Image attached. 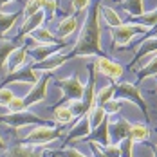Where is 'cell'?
Instances as JSON below:
<instances>
[{
  "mask_svg": "<svg viewBox=\"0 0 157 157\" xmlns=\"http://www.w3.org/2000/svg\"><path fill=\"white\" fill-rule=\"evenodd\" d=\"M65 47H67V42H62V44H38L29 51V54L34 58V62H42V60H47L51 56L58 54Z\"/></svg>",
  "mask_w": 157,
  "mask_h": 157,
  "instance_id": "11",
  "label": "cell"
},
{
  "mask_svg": "<svg viewBox=\"0 0 157 157\" xmlns=\"http://www.w3.org/2000/svg\"><path fill=\"white\" fill-rule=\"evenodd\" d=\"M107 117H109V114L105 112L103 107H99V105H96L94 109L89 112V119H90V126H92V128L99 126L105 119H107Z\"/></svg>",
  "mask_w": 157,
  "mask_h": 157,
  "instance_id": "31",
  "label": "cell"
},
{
  "mask_svg": "<svg viewBox=\"0 0 157 157\" xmlns=\"http://www.w3.org/2000/svg\"><path fill=\"white\" fill-rule=\"evenodd\" d=\"M49 81H51V72H45L44 76H40V79L33 85V89L24 96L25 109H29V107H33V105H36V103H40V101H44V99H45Z\"/></svg>",
  "mask_w": 157,
  "mask_h": 157,
  "instance_id": "7",
  "label": "cell"
},
{
  "mask_svg": "<svg viewBox=\"0 0 157 157\" xmlns=\"http://www.w3.org/2000/svg\"><path fill=\"white\" fill-rule=\"evenodd\" d=\"M101 16L105 18V22H107L109 27H117V25L123 24V20L119 18V15L112 7H107V6H101Z\"/></svg>",
  "mask_w": 157,
  "mask_h": 157,
  "instance_id": "29",
  "label": "cell"
},
{
  "mask_svg": "<svg viewBox=\"0 0 157 157\" xmlns=\"http://www.w3.org/2000/svg\"><path fill=\"white\" fill-rule=\"evenodd\" d=\"M121 7L134 20V18H137L144 13V0H121Z\"/></svg>",
  "mask_w": 157,
  "mask_h": 157,
  "instance_id": "24",
  "label": "cell"
},
{
  "mask_svg": "<svg viewBox=\"0 0 157 157\" xmlns=\"http://www.w3.org/2000/svg\"><path fill=\"white\" fill-rule=\"evenodd\" d=\"M7 109L9 112H22V110H25V103H24V98H13V101L7 105Z\"/></svg>",
  "mask_w": 157,
  "mask_h": 157,
  "instance_id": "36",
  "label": "cell"
},
{
  "mask_svg": "<svg viewBox=\"0 0 157 157\" xmlns=\"http://www.w3.org/2000/svg\"><path fill=\"white\" fill-rule=\"evenodd\" d=\"M56 155H62V157H87L85 154H81L79 150L76 148H67V150H58Z\"/></svg>",
  "mask_w": 157,
  "mask_h": 157,
  "instance_id": "37",
  "label": "cell"
},
{
  "mask_svg": "<svg viewBox=\"0 0 157 157\" xmlns=\"http://www.w3.org/2000/svg\"><path fill=\"white\" fill-rule=\"evenodd\" d=\"M45 20H47V16H45V13H44V9H40V11H38L36 15H33L31 18H25L24 24H22V27H20L18 38H25V36H29L33 31L40 29V27L44 25Z\"/></svg>",
  "mask_w": 157,
  "mask_h": 157,
  "instance_id": "14",
  "label": "cell"
},
{
  "mask_svg": "<svg viewBox=\"0 0 157 157\" xmlns=\"http://www.w3.org/2000/svg\"><path fill=\"white\" fill-rule=\"evenodd\" d=\"M58 85L63 90V98H62V105H65L67 101H78L83 98V90H85V85L81 83V79L78 78V74L74 76H69V78L58 79Z\"/></svg>",
  "mask_w": 157,
  "mask_h": 157,
  "instance_id": "3",
  "label": "cell"
},
{
  "mask_svg": "<svg viewBox=\"0 0 157 157\" xmlns=\"http://www.w3.org/2000/svg\"><path fill=\"white\" fill-rule=\"evenodd\" d=\"M27 62V49L25 45H20V47H16L13 52H11V56H9V60L6 63V71H7V74H11V72H16L18 69H22L24 65Z\"/></svg>",
  "mask_w": 157,
  "mask_h": 157,
  "instance_id": "15",
  "label": "cell"
},
{
  "mask_svg": "<svg viewBox=\"0 0 157 157\" xmlns=\"http://www.w3.org/2000/svg\"><path fill=\"white\" fill-rule=\"evenodd\" d=\"M62 136H63V130L44 123V125H38L36 128H33L31 132L24 137V143L25 144H33V146H42V144H49V143L60 139Z\"/></svg>",
  "mask_w": 157,
  "mask_h": 157,
  "instance_id": "2",
  "label": "cell"
},
{
  "mask_svg": "<svg viewBox=\"0 0 157 157\" xmlns=\"http://www.w3.org/2000/svg\"><path fill=\"white\" fill-rule=\"evenodd\" d=\"M146 34H148L146 38H154V36H157V24H155V25H154V27H152L148 33H146Z\"/></svg>",
  "mask_w": 157,
  "mask_h": 157,
  "instance_id": "39",
  "label": "cell"
},
{
  "mask_svg": "<svg viewBox=\"0 0 157 157\" xmlns=\"http://www.w3.org/2000/svg\"><path fill=\"white\" fill-rule=\"evenodd\" d=\"M13 90L11 89H7V87H0V105H4V107H7L11 101H13Z\"/></svg>",
  "mask_w": 157,
  "mask_h": 157,
  "instance_id": "34",
  "label": "cell"
},
{
  "mask_svg": "<svg viewBox=\"0 0 157 157\" xmlns=\"http://www.w3.org/2000/svg\"><path fill=\"white\" fill-rule=\"evenodd\" d=\"M134 24H139V25L146 27V29L150 31V29L157 24V7H155V9H152L150 13H143L141 16L134 18Z\"/></svg>",
  "mask_w": 157,
  "mask_h": 157,
  "instance_id": "28",
  "label": "cell"
},
{
  "mask_svg": "<svg viewBox=\"0 0 157 157\" xmlns=\"http://www.w3.org/2000/svg\"><path fill=\"white\" fill-rule=\"evenodd\" d=\"M87 141H94V143H101V144H110V136H109V117L101 123L99 126L92 128V132L89 134Z\"/></svg>",
  "mask_w": 157,
  "mask_h": 157,
  "instance_id": "19",
  "label": "cell"
},
{
  "mask_svg": "<svg viewBox=\"0 0 157 157\" xmlns=\"http://www.w3.org/2000/svg\"><path fill=\"white\" fill-rule=\"evenodd\" d=\"M42 9L47 16V20H52L58 11V0H42Z\"/></svg>",
  "mask_w": 157,
  "mask_h": 157,
  "instance_id": "33",
  "label": "cell"
},
{
  "mask_svg": "<svg viewBox=\"0 0 157 157\" xmlns=\"http://www.w3.org/2000/svg\"><path fill=\"white\" fill-rule=\"evenodd\" d=\"M9 157H42V154H38L33 144H13L11 148H7Z\"/></svg>",
  "mask_w": 157,
  "mask_h": 157,
  "instance_id": "22",
  "label": "cell"
},
{
  "mask_svg": "<svg viewBox=\"0 0 157 157\" xmlns=\"http://www.w3.org/2000/svg\"><path fill=\"white\" fill-rule=\"evenodd\" d=\"M114 94H116V85H107V87L99 89V92L96 94V105L103 107L110 99H114Z\"/></svg>",
  "mask_w": 157,
  "mask_h": 157,
  "instance_id": "30",
  "label": "cell"
},
{
  "mask_svg": "<svg viewBox=\"0 0 157 157\" xmlns=\"http://www.w3.org/2000/svg\"><path fill=\"white\" fill-rule=\"evenodd\" d=\"M76 29H78V18H76L74 15H72V16H65L62 22H60V25H58L56 36H58V38H62V40H65L67 36H71Z\"/></svg>",
  "mask_w": 157,
  "mask_h": 157,
  "instance_id": "20",
  "label": "cell"
},
{
  "mask_svg": "<svg viewBox=\"0 0 157 157\" xmlns=\"http://www.w3.org/2000/svg\"><path fill=\"white\" fill-rule=\"evenodd\" d=\"M128 137L132 139L134 143H141V141H148L150 137V128L143 123H136V125L130 126V134Z\"/></svg>",
  "mask_w": 157,
  "mask_h": 157,
  "instance_id": "25",
  "label": "cell"
},
{
  "mask_svg": "<svg viewBox=\"0 0 157 157\" xmlns=\"http://www.w3.org/2000/svg\"><path fill=\"white\" fill-rule=\"evenodd\" d=\"M141 33H148V29L139 24H121L117 27H110V36L117 47L126 45L136 34H141Z\"/></svg>",
  "mask_w": 157,
  "mask_h": 157,
  "instance_id": "4",
  "label": "cell"
},
{
  "mask_svg": "<svg viewBox=\"0 0 157 157\" xmlns=\"http://www.w3.org/2000/svg\"><path fill=\"white\" fill-rule=\"evenodd\" d=\"M94 67L98 72H101L103 76H107L110 78L112 81H117V79H121L123 76V71H125V67L121 65V63H116L109 60L107 56H98L94 62Z\"/></svg>",
  "mask_w": 157,
  "mask_h": 157,
  "instance_id": "8",
  "label": "cell"
},
{
  "mask_svg": "<svg viewBox=\"0 0 157 157\" xmlns=\"http://www.w3.org/2000/svg\"><path fill=\"white\" fill-rule=\"evenodd\" d=\"M71 6L74 11H85L90 6V0H71Z\"/></svg>",
  "mask_w": 157,
  "mask_h": 157,
  "instance_id": "38",
  "label": "cell"
},
{
  "mask_svg": "<svg viewBox=\"0 0 157 157\" xmlns=\"http://www.w3.org/2000/svg\"><path fill=\"white\" fill-rule=\"evenodd\" d=\"M67 60H69V56H65V54H54V56H51L47 60L33 63V69H34V71H44V72H51V74H52V71H56L58 67H62Z\"/></svg>",
  "mask_w": 157,
  "mask_h": 157,
  "instance_id": "16",
  "label": "cell"
},
{
  "mask_svg": "<svg viewBox=\"0 0 157 157\" xmlns=\"http://www.w3.org/2000/svg\"><path fill=\"white\" fill-rule=\"evenodd\" d=\"M148 60H150V62L139 71V76H137L139 81H143V79H146V78H152V76H157V52L154 56H150Z\"/></svg>",
  "mask_w": 157,
  "mask_h": 157,
  "instance_id": "27",
  "label": "cell"
},
{
  "mask_svg": "<svg viewBox=\"0 0 157 157\" xmlns=\"http://www.w3.org/2000/svg\"><path fill=\"white\" fill-rule=\"evenodd\" d=\"M18 40H20V38H15V40H6L4 36L0 38V71L6 69V63L9 60L11 52H13L16 47H20Z\"/></svg>",
  "mask_w": 157,
  "mask_h": 157,
  "instance_id": "17",
  "label": "cell"
},
{
  "mask_svg": "<svg viewBox=\"0 0 157 157\" xmlns=\"http://www.w3.org/2000/svg\"><path fill=\"white\" fill-rule=\"evenodd\" d=\"M157 52V36L154 38H144L139 47H137V52H136V58H134V63L146 58V56H154Z\"/></svg>",
  "mask_w": 157,
  "mask_h": 157,
  "instance_id": "18",
  "label": "cell"
},
{
  "mask_svg": "<svg viewBox=\"0 0 157 157\" xmlns=\"http://www.w3.org/2000/svg\"><path fill=\"white\" fill-rule=\"evenodd\" d=\"M4 150H7V144H6V141H4L2 136H0V152H4Z\"/></svg>",
  "mask_w": 157,
  "mask_h": 157,
  "instance_id": "40",
  "label": "cell"
},
{
  "mask_svg": "<svg viewBox=\"0 0 157 157\" xmlns=\"http://www.w3.org/2000/svg\"><path fill=\"white\" fill-rule=\"evenodd\" d=\"M38 79H40V74H38L33 67H27V69L22 67V69H18L16 72L7 74V78L2 81L0 87H6L7 83H13V81H18V83H31V85H34Z\"/></svg>",
  "mask_w": 157,
  "mask_h": 157,
  "instance_id": "12",
  "label": "cell"
},
{
  "mask_svg": "<svg viewBox=\"0 0 157 157\" xmlns=\"http://www.w3.org/2000/svg\"><path fill=\"white\" fill-rule=\"evenodd\" d=\"M74 117H76V116H74V112L71 110L69 105H58V107L54 109V121L60 123V125H67V123H71Z\"/></svg>",
  "mask_w": 157,
  "mask_h": 157,
  "instance_id": "26",
  "label": "cell"
},
{
  "mask_svg": "<svg viewBox=\"0 0 157 157\" xmlns=\"http://www.w3.org/2000/svg\"><path fill=\"white\" fill-rule=\"evenodd\" d=\"M152 150H154V157H157V146H154Z\"/></svg>",
  "mask_w": 157,
  "mask_h": 157,
  "instance_id": "42",
  "label": "cell"
},
{
  "mask_svg": "<svg viewBox=\"0 0 157 157\" xmlns=\"http://www.w3.org/2000/svg\"><path fill=\"white\" fill-rule=\"evenodd\" d=\"M130 126L125 117H116V119H109V136H110V144H119L125 137L130 134Z\"/></svg>",
  "mask_w": 157,
  "mask_h": 157,
  "instance_id": "9",
  "label": "cell"
},
{
  "mask_svg": "<svg viewBox=\"0 0 157 157\" xmlns=\"http://www.w3.org/2000/svg\"><path fill=\"white\" fill-rule=\"evenodd\" d=\"M0 121L6 123V125H11L13 128H22V126H25V125H44V123H47L40 116H36L33 112H27V110L9 112L7 116H0Z\"/></svg>",
  "mask_w": 157,
  "mask_h": 157,
  "instance_id": "5",
  "label": "cell"
},
{
  "mask_svg": "<svg viewBox=\"0 0 157 157\" xmlns=\"http://www.w3.org/2000/svg\"><path fill=\"white\" fill-rule=\"evenodd\" d=\"M9 2H18V0H0V9H2L6 4H9Z\"/></svg>",
  "mask_w": 157,
  "mask_h": 157,
  "instance_id": "41",
  "label": "cell"
},
{
  "mask_svg": "<svg viewBox=\"0 0 157 157\" xmlns=\"http://www.w3.org/2000/svg\"><path fill=\"white\" fill-rule=\"evenodd\" d=\"M31 36L38 42V44H62V42H65L62 38H58L56 34H52L47 27H40V29L33 31Z\"/></svg>",
  "mask_w": 157,
  "mask_h": 157,
  "instance_id": "23",
  "label": "cell"
},
{
  "mask_svg": "<svg viewBox=\"0 0 157 157\" xmlns=\"http://www.w3.org/2000/svg\"><path fill=\"white\" fill-rule=\"evenodd\" d=\"M99 11H101V4H99V0H96L89 9V15L83 22L78 42L74 44V49L71 51L69 58H74V56H105L103 47H101Z\"/></svg>",
  "mask_w": 157,
  "mask_h": 157,
  "instance_id": "1",
  "label": "cell"
},
{
  "mask_svg": "<svg viewBox=\"0 0 157 157\" xmlns=\"http://www.w3.org/2000/svg\"><path fill=\"white\" fill-rule=\"evenodd\" d=\"M89 69V81H87V85H85V90H83V98H81V103H83V107H85V114H89L90 110L96 107V67L94 63L92 65H89L87 67Z\"/></svg>",
  "mask_w": 157,
  "mask_h": 157,
  "instance_id": "10",
  "label": "cell"
},
{
  "mask_svg": "<svg viewBox=\"0 0 157 157\" xmlns=\"http://www.w3.org/2000/svg\"><path fill=\"white\" fill-rule=\"evenodd\" d=\"M119 99H130V101H134L139 109L143 110V114L146 116V103H144V99H143L141 96V89L136 85V83H119V85H116V94Z\"/></svg>",
  "mask_w": 157,
  "mask_h": 157,
  "instance_id": "6",
  "label": "cell"
},
{
  "mask_svg": "<svg viewBox=\"0 0 157 157\" xmlns=\"http://www.w3.org/2000/svg\"><path fill=\"white\" fill-rule=\"evenodd\" d=\"M92 132V126H90V119H89V114L78 117V123L72 126V130L69 132L67 136V141H83L89 137V134Z\"/></svg>",
  "mask_w": 157,
  "mask_h": 157,
  "instance_id": "13",
  "label": "cell"
},
{
  "mask_svg": "<svg viewBox=\"0 0 157 157\" xmlns=\"http://www.w3.org/2000/svg\"><path fill=\"white\" fill-rule=\"evenodd\" d=\"M121 107H123V101H114V99H110L109 103H105L103 105V109H105V112L107 114H117L119 110H121Z\"/></svg>",
  "mask_w": 157,
  "mask_h": 157,
  "instance_id": "35",
  "label": "cell"
},
{
  "mask_svg": "<svg viewBox=\"0 0 157 157\" xmlns=\"http://www.w3.org/2000/svg\"><path fill=\"white\" fill-rule=\"evenodd\" d=\"M20 11H16V13H4V11H0V38L2 36H6L9 29H13V25L16 24V20L20 18Z\"/></svg>",
  "mask_w": 157,
  "mask_h": 157,
  "instance_id": "21",
  "label": "cell"
},
{
  "mask_svg": "<svg viewBox=\"0 0 157 157\" xmlns=\"http://www.w3.org/2000/svg\"><path fill=\"white\" fill-rule=\"evenodd\" d=\"M42 9V0H27L25 6H24V20L25 18H31L33 15H36L38 11Z\"/></svg>",
  "mask_w": 157,
  "mask_h": 157,
  "instance_id": "32",
  "label": "cell"
}]
</instances>
